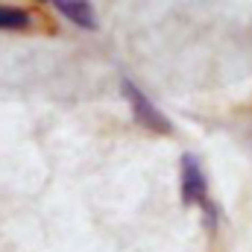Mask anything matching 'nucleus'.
<instances>
[{"instance_id": "2", "label": "nucleus", "mask_w": 252, "mask_h": 252, "mask_svg": "<svg viewBox=\"0 0 252 252\" xmlns=\"http://www.w3.org/2000/svg\"><path fill=\"white\" fill-rule=\"evenodd\" d=\"M182 202L185 205H202L208 217H214V205L208 202V182L196 161V156H182Z\"/></svg>"}, {"instance_id": "4", "label": "nucleus", "mask_w": 252, "mask_h": 252, "mask_svg": "<svg viewBox=\"0 0 252 252\" xmlns=\"http://www.w3.org/2000/svg\"><path fill=\"white\" fill-rule=\"evenodd\" d=\"M30 15L18 6H0V30H27Z\"/></svg>"}, {"instance_id": "3", "label": "nucleus", "mask_w": 252, "mask_h": 252, "mask_svg": "<svg viewBox=\"0 0 252 252\" xmlns=\"http://www.w3.org/2000/svg\"><path fill=\"white\" fill-rule=\"evenodd\" d=\"M64 18L82 30H97V15H94V6L91 0H50Z\"/></svg>"}, {"instance_id": "1", "label": "nucleus", "mask_w": 252, "mask_h": 252, "mask_svg": "<svg viewBox=\"0 0 252 252\" xmlns=\"http://www.w3.org/2000/svg\"><path fill=\"white\" fill-rule=\"evenodd\" d=\"M124 97L129 100V106H132V115H135V121L141 126H147L150 132H158V135H170L173 132V126H170V121L164 118V112L135 85V82H129V79H124Z\"/></svg>"}, {"instance_id": "5", "label": "nucleus", "mask_w": 252, "mask_h": 252, "mask_svg": "<svg viewBox=\"0 0 252 252\" xmlns=\"http://www.w3.org/2000/svg\"><path fill=\"white\" fill-rule=\"evenodd\" d=\"M47 3H50V0H47Z\"/></svg>"}]
</instances>
